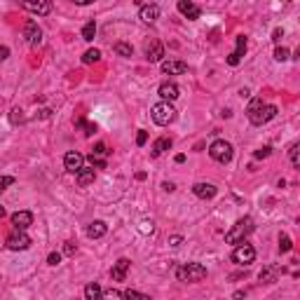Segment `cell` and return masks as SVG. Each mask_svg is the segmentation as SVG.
I'll use <instances>...</instances> for the list:
<instances>
[{
    "mask_svg": "<svg viewBox=\"0 0 300 300\" xmlns=\"http://www.w3.org/2000/svg\"><path fill=\"white\" fill-rule=\"evenodd\" d=\"M146 141H148V131H143V129H141L139 136H136V143H139V146H146Z\"/></svg>",
    "mask_w": 300,
    "mask_h": 300,
    "instance_id": "b9f144b4",
    "label": "cell"
},
{
    "mask_svg": "<svg viewBox=\"0 0 300 300\" xmlns=\"http://www.w3.org/2000/svg\"><path fill=\"white\" fill-rule=\"evenodd\" d=\"M176 277L178 281H188V284H195V281H202L206 277V268L202 263H185L176 270Z\"/></svg>",
    "mask_w": 300,
    "mask_h": 300,
    "instance_id": "3957f363",
    "label": "cell"
},
{
    "mask_svg": "<svg viewBox=\"0 0 300 300\" xmlns=\"http://www.w3.org/2000/svg\"><path fill=\"white\" fill-rule=\"evenodd\" d=\"M82 164H85V157H82V155H80L77 150H71V152H66V157H64L66 172L77 174L80 169H82Z\"/></svg>",
    "mask_w": 300,
    "mask_h": 300,
    "instance_id": "ba28073f",
    "label": "cell"
},
{
    "mask_svg": "<svg viewBox=\"0 0 300 300\" xmlns=\"http://www.w3.org/2000/svg\"><path fill=\"white\" fill-rule=\"evenodd\" d=\"M281 38H284V31H281V28H277V31H275V35H272V40H275V43H279Z\"/></svg>",
    "mask_w": 300,
    "mask_h": 300,
    "instance_id": "f6af8a7d",
    "label": "cell"
},
{
    "mask_svg": "<svg viewBox=\"0 0 300 300\" xmlns=\"http://www.w3.org/2000/svg\"><path fill=\"white\" fill-rule=\"evenodd\" d=\"M7 56H10V47H5V45H2V47H0V61H5Z\"/></svg>",
    "mask_w": 300,
    "mask_h": 300,
    "instance_id": "ee69618b",
    "label": "cell"
},
{
    "mask_svg": "<svg viewBox=\"0 0 300 300\" xmlns=\"http://www.w3.org/2000/svg\"><path fill=\"white\" fill-rule=\"evenodd\" d=\"M247 115H249V122H251V125L260 127V125L270 122L272 118H277V106H272V103H263L260 99H253V101H251V106H249V110H247Z\"/></svg>",
    "mask_w": 300,
    "mask_h": 300,
    "instance_id": "6da1fadb",
    "label": "cell"
},
{
    "mask_svg": "<svg viewBox=\"0 0 300 300\" xmlns=\"http://www.w3.org/2000/svg\"><path fill=\"white\" fill-rule=\"evenodd\" d=\"M298 150H300V143H293V146H291V150H289V155H291V164H293V167H300Z\"/></svg>",
    "mask_w": 300,
    "mask_h": 300,
    "instance_id": "4dcf8cb0",
    "label": "cell"
},
{
    "mask_svg": "<svg viewBox=\"0 0 300 300\" xmlns=\"http://www.w3.org/2000/svg\"><path fill=\"white\" fill-rule=\"evenodd\" d=\"M244 52H247V38H244V35H237V47H235V52L227 56V64H230V66H237L239 61H242Z\"/></svg>",
    "mask_w": 300,
    "mask_h": 300,
    "instance_id": "7c38bea8",
    "label": "cell"
},
{
    "mask_svg": "<svg viewBox=\"0 0 300 300\" xmlns=\"http://www.w3.org/2000/svg\"><path fill=\"white\" fill-rule=\"evenodd\" d=\"M12 225L17 230H26L28 225H33V214L31 211H17V214H12Z\"/></svg>",
    "mask_w": 300,
    "mask_h": 300,
    "instance_id": "5bb4252c",
    "label": "cell"
},
{
    "mask_svg": "<svg viewBox=\"0 0 300 300\" xmlns=\"http://www.w3.org/2000/svg\"><path fill=\"white\" fill-rule=\"evenodd\" d=\"M99 59H101V52H99L97 47H94V50H87V52L82 54V64H97Z\"/></svg>",
    "mask_w": 300,
    "mask_h": 300,
    "instance_id": "d4e9b609",
    "label": "cell"
},
{
    "mask_svg": "<svg viewBox=\"0 0 300 300\" xmlns=\"http://www.w3.org/2000/svg\"><path fill=\"white\" fill-rule=\"evenodd\" d=\"M152 122L155 125H160V127H167V125H172L174 120H176V108L172 103H167V101H160V103H155L152 106Z\"/></svg>",
    "mask_w": 300,
    "mask_h": 300,
    "instance_id": "277c9868",
    "label": "cell"
},
{
    "mask_svg": "<svg viewBox=\"0 0 300 300\" xmlns=\"http://www.w3.org/2000/svg\"><path fill=\"white\" fill-rule=\"evenodd\" d=\"M122 298L125 300H150V296H146V293H139V291H125L122 293Z\"/></svg>",
    "mask_w": 300,
    "mask_h": 300,
    "instance_id": "83f0119b",
    "label": "cell"
},
{
    "mask_svg": "<svg viewBox=\"0 0 300 300\" xmlns=\"http://www.w3.org/2000/svg\"><path fill=\"white\" fill-rule=\"evenodd\" d=\"M209 155H211V160L221 162V164H227V162L232 160L235 150H232V143H227V141H223V139H218V141H214V143L209 146Z\"/></svg>",
    "mask_w": 300,
    "mask_h": 300,
    "instance_id": "5b68a950",
    "label": "cell"
},
{
    "mask_svg": "<svg viewBox=\"0 0 300 300\" xmlns=\"http://www.w3.org/2000/svg\"><path fill=\"white\" fill-rule=\"evenodd\" d=\"M232 260H235L237 265H251L256 260V249L251 247V244H247V242H242L232 251Z\"/></svg>",
    "mask_w": 300,
    "mask_h": 300,
    "instance_id": "8992f818",
    "label": "cell"
},
{
    "mask_svg": "<svg viewBox=\"0 0 300 300\" xmlns=\"http://www.w3.org/2000/svg\"><path fill=\"white\" fill-rule=\"evenodd\" d=\"M160 97H162V101L172 103V101H176L181 94H178V87L174 85V82H162L160 85Z\"/></svg>",
    "mask_w": 300,
    "mask_h": 300,
    "instance_id": "9a60e30c",
    "label": "cell"
},
{
    "mask_svg": "<svg viewBox=\"0 0 300 300\" xmlns=\"http://www.w3.org/2000/svg\"><path fill=\"white\" fill-rule=\"evenodd\" d=\"M106 232H108V225L103 221H94V223L87 225V237L89 239H101Z\"/></svg>",
    "mask_w": 300,
    "mask_h": 300,
    "instance_id": "ac0fdd59",
    "label": "cell"
},
{
    "mask_svg": "<svg viewBox=\"0 0 300 300\" xmlns=\"http://www.w3.org/2000/svg\"><path fill=\"white\" fill-rule=\"evenodd\" d=\"M94 176H97L94 169H80V172L75 174V178H77V185H80V188H87L89 183H94Z\"/></svg>",
    "mask_w": 300,
    "mask_h": 300,
    "instance_id": "603a6c76",
    "label": "cell"
},
{
    "mask_svg": "<svg viewBox=\"0 0 300 300\" xmlns=\"http://www.w3.org/2000/svg\"><path fill=\"white\" fill-rule=\"evenodd\" d=\"M75 251H77V247H75L73 242H66V247H64V253H66V256H75Z\"/></svg>",
    "mask_w": 300,
    "mask_h": 300,
    "instance_id": "ab89813d",
    "label": "cell"
},
{
    "mask_svg": "<svg viewBox=\"0 0 300 300\" xmlns=\"http://www.w3.org/2000/svg\"><path fill=\"white\" fill-rule=\"evenodd\" d=\"M185 162V155H176V164H183Z\"/></svg>",
    "mask_w": 300,
    "mask_h": 300,
    "instance_id": "c3c4849f",
    "label": "cell"
},
{
    "mask_svg": "<svg viewBox=\"0 0 300 300\" xmlns=\"http://www.w3.org/2000/svg\"><path fill=\"white\" fill-rule=\"evenodd\" d=\"M281 272H284L281 265H268V268L260 272V281H263V284H270V281H275L277 275H281Z\"/></svg>",
    "mask_w": 300,
    "mask_h": 300,
    "instance_id": "7402d4cb",
    "label": "cell"
},
{
    "mask_svg": "<svg viewBox=\"0 0 300 300\" xmlns=\"http://www.w3.org/2000/svg\"><path fill=\"white\" fill-rule=\"evenodd\" d=\"M2 216H5V209H2V206H0V218H2Z\"/></svg>",
    "mask_w": 300,
    "mask_h": 300,
    "instance_id": "681fc988",
    "label": "cell"
},
{
    "mask_svg": "<svg viewBox=\"0 0 300 300\" xmlns=\"http://www.w3.org/2000/svg\"><path fill=\"white\" fill-rule=\"evenodd\" d=\"M193 193H195V197H200V200H211V197H216L218 188H216L214 183H195Z\"/></svg>",
    "mask_w": 300,
    "mask_h": 300,
    "instance_id": "30bf717a",
    "label": "cell"
},
{
    "mask_svg": "<svg viewBox=\"0 0 300 300\" xmlns=\"http://www.w3.org/2000/svg\"><path fill=\"white\" fill-rule=\"evenodd\" d=\"M244 296H247L244 291H237V293H235V300H242V298H244Z\"/></svg>",
    "mask_w": 300,
    "mask_h": 300,
    "instance_id": "7dc6e473",
    "label": "cell"
},
{
    "mask_svg": "<svg viewBox=\"0 0 300 300\" xmlns=\"http://www.w3.org/2000/svg\"><path fill=\"white\" fill-rule=\"evenodd\" d=\"M162 56H164V47H162L160 40H152V43L146 47V59L148 61H160Z\"/></svg>",
    "mask_w": 300,
    "mask_h": 300,
    "instance_id": "d6986e66",
    "label": "cell"
},
{
    "mask_svg": "<svg viewBox=\"0 0 300 300\" xmlns=\"http://www.w3.org/2000/svg\"><path fill=\"white\" fill-rule=\"evenodd\" d=\"M108 152H110V150L106 148V143H97V146H94V150H92V155H99V157H106Z\"/></svg>",
    "mask_w": 300,
    "mask_h": 300,
    "instance_id": "836d02e7",
    "label": "cell"
},
{
    "mask_svg": "<svg viewBox=\"0 0 300 300\" xmlns=\"http://www.w3.org/2000/svg\"><path fill=\"white\" fill-rule=\"evenodd\" d=\"M169 148H172V139L162 136V139H157L155 143H152V148H150V155H152V157H160L162 152H167Z\"/></svg>",
    "mask_w": 300,
    "mask_h": 300,
    "instance_id": "44dd1931",
    "label": "cell"
},
{
    "mask_svg": "<svg viewBox=\"0 0 300 300\" xmlns=\"http://www.w3.org/2000/svg\"><path fill=\"white\" fill-rule=\"evenodd\" d=\"M275 59H277V61H286V59H289V50H286V47H277V50H275Z\"/></svg>",
    "mask_w": 300,
    "mask_h": 300,
    "instance_id": "e575fe53",
    "label": "cell"
},
{
    "mask_svg": "<svg viewBox=\"0 0 300 300\" xmlns=\"http://www.w3.org/2000/svg\"><path fill=\"white\" fill-rule=\"evenodd\" d=\"M101 286H99L97 281H92V284H87L85 286V300H101Z\"/></svg>",
    "mask_w": 300,
    "mask_h": 300,
    "instance_id": "cb8c5ba5",
    "label": "cell"
},
{
    "mask_svg": "<svg viewBox=\"0 0 300 300\" xmlns=\"http://www.w3.org/2000/svg\"><path fill=\"white\" fill-rule=\"evenodd\" d=\"M141 19L146 24L157 22V19H160V5H155V2H152V5H143V7H141Z\"/></svg>",
    "mask_w": 300,
    "mask_h": 300,
    "instance_id": "e0dca14e",
    "label": "cell"
},
{
    "mask_svg": "<svg viewBox=\"0 0 300 300\" xmlns=\"http://www.w3.org/2000/svg\"><path fill=\"white\" fill-rule=\"evenodd\" d=\"M12 183H14V178H12V176H0V193H2L7 185H12Z\"/></svg>",
    "mask_w": 300,
    "mask_h": 300,
    "instance_id": "f35d334b",
    "label": "cell"
},
{
    "mask_svg": "<svg viewBox=\"0 0 300 300\" xmlns=\"http://www.w3.org/2000/svg\"><path fill=\"white\" fill-rule=\"evenodd\" d=\"M10 120L17 125V122H22V110L19 108H12V115H10Z\"/></svg>",
    "mask_w": 300,
    "mask_h": 300,
    "instance_id": "60d3db41",
    "label": "cell"
},
{
    "mask_svg": "<svg viewBox=\"0 0 300 300\" xmlns=\"http://www.w3.org/2000/svg\"><path fill=\"white\" fill-rule=\"evenodd\" d=\"M115 54H120V56H131L134 54V47L131 45H127V43H115Z\"/></svg>",
    "mask_w": 300,
    "mask_h": 300,
    "instance_id": "484cf974",
    "label": "cell"
},
{
    "mask_svg": "<svg viewBox=\"0 0 300 300\" xmlns=\"http://www.w3.org/2000/svg\"><path fill=\"white\" fill-rule=\"evenodd\" d=\"M92 167H97V169H106V157H99V155H89L87 157Z\"/></svg>",
    "mask_w": 300,
    "mask_h": 300,
    "instance_id": "1f68e13d",
    "label": "cell"
},
{
    "mask_svg": "<svg viewBox=\"0 0 300 300\" xmlns=\"http://www.w3.org/2000/svg\"><path fill=\"white\" fill-rule=\"evenodd\" d=\"M152 230H155V227H152V221H143V223H141V232H143V235H152Z\"/></svg>",
    "mask_w": 300,
    "mask_h": 300,
    "instance_id": "8d00e7d4",
    "label": "cell"
},
{
    "mask_svg": "<svg viewBox=\"0 0 300 300\" xmlns=\"http://www.w3.org/2000/svg\"><path fill=\"white\" fill-rule=\"evenodd\" d=\"M251 232H253V218L244 216V218H239V221L230 227V232L225 235V242H227V244H242L244 237H249Z\"/></svg>",
    "mask_w": 300,
    "mask_h": 300,
    "instance_id": "7a4b0ae2",
    "label": "cell"
},
{
    "mask_svg": "<svg viewBox=\"0 0 300 300\" xmlns=\"http://www.w3.org/2000/svg\"><path fill=\"white\" fill-rule=\"evenodd\" d=\"M279 251H281V253L291 251V239H289V235H279Z\"/></svg>",
    "mask_w": 300,
    "mask_h": 300,
    "instance_id": "d6a6232c",
    "label": "cell"
},
{
    "mask_svg": "<svg viewBox=\"0 0 300 300\" xmlns=\"http://www.w3.org/2000/svg\"><path fill=\"white\" fill-rule=\"evenodd\" d=\"M24 10L33 12V14H50L52 12V2H47V0H38V2H24L22 5Z\"/></svg>",
    "mask_w": 300,
    "mask_h": 300,
    "instance_id": "2e32d148",
    "label": "cell"
},
{
    "mask_svg": "<svg viewBox=\"0 0 300 300\" xmlns=\"http://www.w3.org/2000/svg\"><path fill=\"white\" fill-rule=\"evenodd\" d=\"M94 35H97V24L94 22L85 24V28H82V38H85V40H94Z\"/></svg>",
    "mask_w": 300,
    "mask_h": 300,
    "instance_id": "4316f807",
    "label": "cell"
},
{
    "mask_svg": "<svg viewBox=\"0 0 300 300\" xmlns=\"http://www.w3.org/2000/svg\"><path fill=\"white\" fill-rule=\"evenodd\" d=\"M129 265H131V263H129V258H120L118 263L113 265V270H110V277H113V281H125Z\"/></svg>",
    "mask_w": 300,
    "mask_h": 300,
    "instance_id": "4fadbf2b",
    "label": "cell"
},
{
    "mask_svg": "<svg viewBox=\"0 0 300 300\" xmlns=\"http://www.w3.org/2000/svg\"><path fill=\"white\" fill-rule=\"evenodd\" d=\"M75 125H77V127H82V129H85V134H87V136H92V134L97 131V125H94V122H87V120H77Z\"/></svg>",
    "mask_w": 300,
    "mask_h": 300,
    "instance_id": "f546056e",
    "label": "cell"
},
{
    "mask_svg": "<svg viewBox=\"0 0 300 300\" xmlns=\"http://www.w3.org/2000/svg\"><path fill=\"white\" fill-rule=\"evenodd\" d=\"M178 12H181L183 17H188V19H200L202 17V10L195 5V2H190V0H178Z\"/></svg>",
    "mask_w": 300,
    "mask_h": 300,
    "instance_id": "8fae6325",
    "label": "cell"
},
{
    "mask_svg": "<svg viewBox=\"0 0 300 300\" xmlns=\"http://www.w3.org/2000/svg\"><path fill=\"white\" fill-rule=\"evenodd\" d=\"M169 244H172V247H181L183 244V237H178V235H174L172 239H169Z\"/></svg>",
    "mask_w": 300,
    "mask_h": 300,
    "instance_id": "7bdbcfd3",
    "label": "cell"
},
{
    "mask_svg": "<svg viewBox=\"0 0 300 300\" xmlns=\"http://www.w3.org/2000/svg\"><path fill=\"white\" fill-rule=\"evenodd\" d=\"M24 38H26V43L31 45H38L40 40H43V31H40V26H38V22H26V26H24Z\"/></svg>",
    "mask_w": 300,
    "mask_h": 300,
    "instance_id": "9c48e42d",
    "label": "cell"
},
{
    "mask_svg": "<svg viewBox=\"0 0 300 300\" xmlns=\"http://www.w3.org/2000/svg\"><path fill=\"white\" fill-rule=\"evenodd\" d=\"M5 247L10 249V251H26V249L31 247V237L26 235L24 230H14L10 237H7V244Z\"/></svg>",
    "mask_w": 300,
    "mask_h": 300,
    "instance_id": "52a82bcc",
    "label": "cell"
},
{
    "mask_svg": "<svg viewBox=\"0 0 300 300\" xmlns=\"http://www.w3.org/2000/svg\"><path fill=\"white\" fill-rule=\"evenodd\" d=\"M47 263H50V265H59V263H61V253L52 251V253L47 256Z\"/></svg>",
    "mask_w": 300,
    "mask_h": 300,
    "instance_id": "74e56055",
    "label": "cell"
},
{
    "mask_svg": "<svg viewBox=\"0 0 300 300\" xmlns=\"http://www.w3.org/2000/svg\"><path fill=\"white\" fill-rule=\"evenodd\" d=\"M270 152H272V148H270V146L256 150V160H265V157H270Z\"/></svg>",
    "mask_w": 300,
    "mask_h": 300,
    "instance_id": "d590c367",
    "label": "cell"
},
{
    "mask_svg": "<svg viewBox=\"0 0 300 300\" xmlns=\"http://www.w3.org/2000/svg\"><path fill=\"white\" fill-rule=\"evenodd\" d=\"M162 188H164L167 193H172V190H174V183H162Z\"/></svg>",
    "mask_w": 300,
    "mask_h": 300,
    "instance_id": "bcb514c9",
    "label": "cell"
},
{
    "mask_svg": "<svg viewBox=\"0 0 300 300\" xmlns=\"http://www.w3.org/2000/svg\"><path fill=\"white\" fill-rule=\"evenodd\" d=\"M185 71H188V64H183V61H162V73L181 75Z\"/></svg>",
    "mask_w": 300,
    "mask_h": 300,
    "instance_id": "ffe728a7",
    "label": "cell"
},
{
    "mask_svg": "<svg viewBox=\"0 0 300 300\" xmlns=\"http://www.w3.org/2000/svg\"><path fill=\"white\" fill-rule=\"evenodd\" d=\"M101 300H125V298H122V293L118 289H108L101 293Z\"/></svg>",
    "mask_w": 300,
    "mask_h": 300,
    "instance_id": "f1b7e54d",
    "label": "cell"
}]
</instances>
